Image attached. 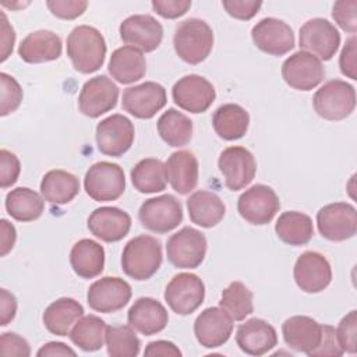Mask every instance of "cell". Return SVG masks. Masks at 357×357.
<instances>
[{
	"instance_id": "obj_56",
	"label": "cell",
	"mask_w": 357,
	"mask_h": 357,
	"mask_svg": "<svg viewBox=\"0 0 357 357\" xmlns=\"http://www.w3.org/2000/svg\"><path fill=\"white\" fill-rule=\"evenodd\" d=\"M38 357H53V356H77V353L68 347L66 343H61V342H49L46 344H43L38 353H36Z\"/></svg>"
},
{
	"instance_id": "obj_7",
	"label": "cell",
	"mask_w": 357,
	"mask_h": 357,
	"mask_svg": "<svg viewBox=\"0 0 357 357\" xmlns=\"http://www.w3.org/2000/svg\"><path fill=\"white\" fill-rule=\"evenodd\" d=\"M206 245V237L204 233L185 226L169 237L166 244L167 259L176 268H197L205 259Z\"/></svg>"
},
{
	"instance_id": "obj_2",
	"label": "cell",
	"mask_w": 357,
	"mask_h": 357,
	"mask_svg": "<svg viewBox=\"0 0 357 357\" xmlns=\"http://www.w3.org/2000/svg\"><path fill=\"white\" fill-rule=\"evenodd\" d=\"M162 259L160 241L149 234H141L124 245L121 268L134 280H148L159 271Z\"/></svg>"
},
{
	"instance_id": "obj_3",
	"label": "cell",
	"mask_w": 357,
	"mask_h": 357,
	"mask_svg": "<svg viewBox=\"0 0 357 357\" xmlns=\"http://www.w3.org/2000/svg\"><path fill=\"white\" fill-rule=\"evenodd\" d=\"M173 46L183 61L188 64H199L212 52L213 31L204 20H184L176 26Z\"/></svg>"
},
{
	"instance_id": "obj_46",
	"label": "cell",
	"mask_w": 357,
	"mask_h": 357,
	"mask_svg": "<svg viewBox=\"0 0 357 357\" xmlns=\"http://www.w3.org/2000/svg\"><path fill=\"white\" fill-rule=\"evenodd\" d=\"M21 172L20 159L15 153L1 149L0 151V185L1 188H8L18 180Z\"/></svg>"
},
{
	"instance_id": "obj_51",
	"label": "cell",
	"mask_w": 357,
	"mask_h": 357,
	"mask_svg": "<svg viewBox=\"0 0 357 357\" xmlns=\"http://www.w3.org/2000/svg\"><path fill=\"white\" fill-rule=\"evenodd\" d=\"M356 45H357V39L353 35L351 38H349L342 49L340 57H339V67L343 75H346L347 78L351 79H357L356 75Z\"/></svg>"
},
{
	"instance_id": "obj_13",
	"label": "cell",
	"mask_w": 357,
	"mask_h": 357,
	"mask_svg": "<svg viewBox=\"0 0 357 357\" xmlns=\"http://www.w3.org/2000/svg\"><path fill=\"white\" fill-rule=\"evenodd\" d=\"M174 103L190 113L206 112L216 98L213 85L202 75L190 74L180 78L172 88Z\"/></svg>"
},
{
	"instance_id": "obj_12",
	"label": "cell",
	"mask_w": 357,
	"mask_h": 357,
	"mask_svg": "<svg viewBox=\"0 0 357 357\" xmlns=\"http://www.w3.org/2000/svg\"><path fill=\"white\" fill-rule=\"evenodd\" d=\"M98 149L107 156H123L132 145L135 130L131 120L123 114H112L96 126Z\"/></svg>"
},
{
	"instance_id": "obj_19",
	"label": "cell",
	"mask_w": 357,
	"mask_h": 357,
	"mask_svg": "<svg viewBox=\"0 0 357 357\" xmlns=\"http://www.w3.org/2000/svg\"><path fill=\"white\" fill-rule=\"evenodd\" d=\"M120 38L127 46L141 52H153L163 39V26L148 14H135L127 17L119 26Z\"/></svg>"
},
{
	"instance_id": "obj_38",
	"label": "cell",
	"mask_w": 357,
	"mask_h": 357,
	"mask_svg": "<svg viewBox=\"0 0 357 357\" xmlns=\"http://www.w3.org/2000/svg\"><path fill=\"white\" fill-rule=\"evenodd\" d=\"M156 127L160 138L173 148L184 146L192 138V121L188 116L173 107L162 113Z\"/></svg>"
},
{
	"instance_id": "obj_44",
	"label": "cell",
	"mask_w": 357,
	"mask_h": 357,
	"mask_svg": "<svg viewBox=\"0 0 357 357\" xmlns=\"http://www.w3.org/2000/svg\"><path fill=\"white\" fill-rule=\"evenodd\" d=\"M332 17L335 22L349 33L357 31V0H340L332 7Z\"/></svg>"
},
{
	"instance_id": "obj_4",
	"label": "cell",
	"mask_w": 357,
	"mask_h": 357,
	"mask_svg": "<svg viewBox=\"0 0 357 357\" xmlns=\"http://www.w3.org/2000/svg\"><path fill=\"white\" fill-rule=\"evenodd\" d=\"M312 106L325 120H344L356 109V89L343 79H331L315 92Z\"/></svg>"
},
{
	"instance_id": "obj_43",
	"label": "cell",
	"mask_w": 357,
	"mask_h": 357,
	"mask_svg": "<svg viewBox=\"0 0 357 357\" xmlns=\"http://www.w3.org/2000/svg\"><path fill=\"white\" fill-rule=\"evenodd\" d=\"M337 342L344 353L354 354L357 351V311L351 310L344 315L336 329Z\"/></svg>"
},
{
	"instance_id": "obj_18",
	"label": "cell",
	"mask_w": 357,
	"mask_h": 357,
	"mask_svg": "<svg viewBox=\"0 0 357 357\" xmlns=\"http://www.w3.org/2000/svg\"><path fill=\"white\" fill-rule=\"evenodd\" d=\"M119 99L117 85L106 75L89 78L78 96L79 112L91 119H96L110 112Z\"/></svg>"
},
{
	"instance_id": "obj_1",
	"label": "cell",
	"mask_w": 357,
	"mask_h": 357,
	"mask_svg": "<svg viewBox=\"0 0 357 357\" xmlns=\"http://www.w3.org/2000/svg\"><path fill=\"white\" fill-rule=\"evenodd\" d=\"M106 50L103 35L93 26L78 25L67 36V56L82 74L98 71L105 63Z\"/></svg>"
},
{
	"instance_id": "obj_5",
	"label": "cell",
	"mask_w": 357,
	"mask_h": 357,
	"mask_svg": "<svg viewBox=\"0 0 357 357\" xmlns=\"http://www.w3.org/2000/svg\"><path fill=\"white\" fill-rule=\"evenodd\" d=\"M85 192L96 202L119 199L126 190L123 169L112 162H96L85 173Z\"/></svg>"
},
{
	"instance_id": "obj_15",
	"label": "cell",
	"mask_w": 357,
	"mask_h": 357,
	"mask_svg": "<svg viewBox=\"0 0 357 357\" xmlns=\"http://www.w3.org/2000/svg\"><path fill=\"white\" fill-rule=\"evenodd\" d=\"M282 77L293 89L311 91L322 82L325 68L318 57L300 50L283 61Z\"/></svg>"
},
{
	"instance_id": "obj_42",
	"label": "cell",
	"mask_w": 357,
	"mask_h": 357,
	"mask_svg": "<svg viewBox=\"0 0 357 357\" xmlns=\"http://www.w3.org/2000/svg\"><path fill=\"white\" fill-rule=\"evenodd\" d=\"M0 116L4 117L20 107L24 93L18 81L6 73L0 74Z\"/></svg>"
},
{
	"instance_id": "obj_55",
	"label": "cell",
	"mask_w": 357,
	"mask_h": 357,
	"mask_svg": "<svg viewBox=\"0 0 357 357\" xmlns=\"http://www.w3.org/2000/svg\"><path fill=\"white\" fill-rule=\"evenodd\" d=\"M0 255L6 257L14 247L15 238H17V231L15 227L6 219L0 220Z\"/></svg>"
},
{
	"instance_id": "obj_11",
	"label": "cell",
	"mask_w": 357,
	"mask_h": 357,
	"mask_svg": "<svg viewBox=\"0 0 357 357\" xmlns=\"http://www.w3.org/2000/svg\"><path fill=\"white\" fill-rule=\"evenodd\" d=\"M321 236L329 241H344L357 231V211L351 204L333 202L322 206L317 213Z\"/></svg>"
},
{
	"instance_id": "obj_34",
	"label": "cell",
	"mask_w": 357,
	"mask_h": 357,
	"mask_svg": "<svg viewBox=\"0 0 357 357\" xmlns=\"http://www.w3.org/2000/svg\"><path fill=\"white\" fill-rule=\"evenodd\" d=\"M79 192V180L70 172L49 170L40 181V194L45 201L56 205L71 202Z\"/></svg>"
},
{
	"instance_id": "obj_35",
	"label": "cell",
	"mask_w": 357,
	"mask_h": 357,
	"mask_svg": "<svg viewBox=\"0 0 357 357\" xmlns=\"http://www.w3.org/2000/svg\"><path fill=\"white\" fill-rule=\"evenodd\" d=\"M6 209L18 222H33L45 211V198L28 187H17L6 195Z\"/></svg>"
},
{
	"instance_id": "obj_25",
	"label": "cell",
	"mask_w": 357,
	"mask_h": 357,
	"mask_svg": "<svg viewBox=\"0 0 357 357\" xmlns=\"http://www.w3.org/2000/svg\"><path fill=\"white\" fill-rule=\"evenodd\" d=\"M127 321L134 331L151 336L166 328L169 314L160 301L152 297H139L130 307Z\"/></svg>"
},
{
	"instance_id": "obj_28",
	"label": "cell",
	"mask_w": 357,
	"mask_h": 357,
	"mask_svg": "<svg viewBox=\"0 0 357 357\" xmlns=\"http://www.w3.org/2000/svg\"><path fill=\"white\" fill-rule=\"evenodd\" d=\"M165 165L169 183L176 192L185 195L197 187L199 166L192 152L185 149L173 152Z\"/></svg>"
},
{
	"instance_id": "obj_21",
	"label": "cell",
	"mask_w": 357,
	"mask_h": 357,
	"mask_svg": "<svg viewBox=\"0 0 357 357\" xmlns=\"http://www.w3.org/2000/svg\"><path fill=\"white\" fill-rule=\"evenodd\" d=\"M294 282L305 293H319L325 290L332 280V268L329 261L317 251L303 252L293 268Z\"/></svg>"
},
{
	"instance_id": "obj_39",
	"label": "cell",
	"mask_w": 357,
	"mask_h": 357,
	"mask_svg": "<svg viewBox=\"0 0 357 357\" xmlns=\"http://www.w3.org/2000/svg\"><path fill=\"white\" fill-rule=\"evenodd\" d=\"M107 325L98 315H82L70 332L71 342L84 351H96L105 343Z\"/></svg>"
},
{
	"instance_id": "obj_20",
	"label": "cell",
	"mask_w": 357,
	"mask_h": 357,
	"mask_svg": "<svg viewBox=\"0 0 357 357\" xmlns=\"http://www.w3.org/2000/svg\"><path fill=\"white\" fill-rule=\"evenodd\" d=\"M254 45L271 56H283L294 47V33L284 21L268 17L258 21L251 29Z\"/></svg>"
},
{
	"instance_id": "obj_36",
	"label": "cell",
	"mask_w": 357,
	"mask_h": 357,
	"mask_svg": "<svg viewBox=\"0 0 357 357\" xmlns=\"http://www.w3.org/2000/svg\"><path fill=\"white\" fill-rule=\"evenodd\" d=\"M276 236L289 245H304L314 236L312 219L298 211L283 212L275 225Z\"/></svg>"
},
{
	"instance_id": "obj_47",
	"label": "cell",
	"mask_w": 357,
	"mask_h": 357,
	"mask_svg": "<svg viewBox=\"0 0 357 357\" xmlns=\"http://www.w3.org/2000/svg\"><path fill=\"white\" fill-rule=\"evenodd\" d=\"M343 353L344 351L342 350L336 337V329L331 325H322L321 342L308 356L310 357H340Z\"/></svg>"
},
{
	"instance_id": "obj_9",
	"label": "cell",
	"mask_w": 357,
	"mask_h": 357,
	"mask_svg": "<svg viewBox=\"0 0 357 357\" xmlns=\"http://www.w3.org/2000/svg\"><path fill=\"white\" fill-rule=\"evenodd\" d=\"M298 45L319 60H331L340 45V33L336 26L325 18L308 20L298 32Z\"/></svg>"
},
{
	"instance_id": "obj_37",
	"label": "cell",
	"mask_w": 357,
	"mask_h": 357,
	"mask_svg": "<svg viewBox=\"0 0 357 357\" xmlns=\"http://www.w3.org/2000/svg\"><path fill=\"white\" fill-rule=\"evenodd\" d=\"M131 181L135 190L142 194L160 192L169 181L166 165L156 158L142 159L132 167Z\"/></svg>"
},
{
	"instance_id": "obj_41",
	"label": "cell",
	"mask_w": 357,
	"mask_h": 357,
	"mask_svg": "<svg viewBox=\"0 0 357 357\" xmlns=\"http://www.w3.org/2000/svg\"><path fill=\"white\" fill-rule=\"evenodd\" d=\"M107 354L112 357H135L141 342L130 325L107 326L105 335Z\"/></svg>"
},
{
	"instance_id": "obj_40",
	"label": "cell",
	"mask_w": 357,
	"mask_h": 357,
	"mask_svg": "<svg viewBox=\"0 0 357 357\" xmlns=\"http://www.w3.org/2000/svg\"><path fill=\"white\" fill-rule=\"evenodd\" d=\"M252 291L238 280L231 282L220 296V307L233 318V321H243L254 311Z\"/></svg>"
},
{
	"instance_id": "obj_49",
	"label": "cell",
	"mask_w": 357,
	"mask_h": 357,
	"mask_svg": "<svg viewBox=\"0 0 357 357\" xmlns=\"http://www.w3.org/2000/svg\"><path fill=\"white\" fill-rule=\"evenodd\" d=\"M0 353L1 356L28 357L31 356L29 343L14 332H4L0 337Z\"/></svg>"
},
{
	"instance_id": "obj_14",
	"label": "cell",
	"mask_w": 357,
	"mask_h": 357,
	"mask_svg": "<svg viewBox=\"0 0 357 357\" xmlns=\"http://www.w3.org/2000/svg\"><path fill=\"white\" fill-rule=\"evenodd\" d=\"M218 166L223 174L225 185L231 191H238L248 185L257 173L255 158L244 146L223 149L219 155Z\"/></svg>"
},
{
	"instance_id": "obj_27",
	"label": "cell",
	"mask_w": 357,
	"mask_h": 357,
	"mask_svg": "<svg viewBox=\"0 0 357 357\" xmlns=\"http://www.w3.org/2000/svg\"><path fill=\"white\" fill-rule=\"evenodd\" d=\"M61 50L63 46L60 36L47 29L31 32L21 40L18 46L20 57L25 63L31 64L57 60L61 56Z\"/></svg>"
},
{
	"instance_id": "obj_8",
	"label": "cell",
	"mask_w": 357,
	"mask_h": 357,
	"mask_svg": "<svg viewBox=\"0 0 357 357\" xmlns=\"http://www.w3.org/2000/svg\"><path fill=\"white\" fill-rule=\"evenodd\" d=\"M163 296L173 312L190 315L204 303L205 284L198 275L181 272L167 283Z\"/></svg>"
},
{
	"instance_id": "obj_54",
	"label": "cell",
	"mask_w": 357,
	"mask_h": 357,
	"mask_svg": "<svg viewBox=\"0 0 357 357\" xmlns=\"http://www.w3.org/2000/svg\"><path fill=\"white\" fill-rule=\"evenodd\" d=\"M0 31H1V61H4L13 52L15 42L14 28L8 24L4 13H0Z\"/></svg>"
},
{
	"instance_id": "obj_29",
	"label": "cell",
	"mask_w": 357,
	"mask_h": 357,
	"mask_svg": "<svg viewBox=\"0 0 357 357\" xmlns=\"http://www.w3.org/2000/svg\"><path fill=\"white\" fill-rule=\"evenodd\" d=\"M107 70L120 84L137 82L146 73L145 56L132 46H121L112 53Z\"/></svg>"
},
{
	"instance_id": "obj_10",
	"label": "cell",
	"mask_w": 357,
	"mask_h": 357,
	"mask_svg": "<svg viewBox=\"0 0 357 357\" xmlns=\"http://www.w3.org/2000/svg\"><path fill=\"white\" fill-rule=\"evenodd\" d=\"M280 209V201L275 190L265 184H255L245 190L238 201L240 216L251 225H268Z\"/></svg>"
},
{
	"instance_id": "obj_17",
	"label": "cell",
	"mask_w": 357,
	"mask_h": 357,
	"mask_svg": "<svg viewBox=\"0 0 357 357\" xmlns=\"http://www.w3.org/2000/svg\"><path fill=\"white\" fill-rule=\"evenodd\" d=\"M131 286L124 279L105 276L89 286L86 301L93 311L110 314L126 307L131 298Z\"/></svg>"
},
{
	"instance_id": "obj_50",
	"label": "cell",
	"mask_w": 357,
	"mask_h": 357,
	"mask_svg": "<svg viewBox=\"0 0 357 357\" xmlns=\"http://www.w3.org/2000/svg\"><path fill=\"white\" fill-rule=\"evenodd\" d=\"M151 4L156 14L169 20L184 15L191 7L190 0H153Z\"/></svg>"
},
{
	"instance_id": "obj_53",
	"label": "cell",
	"mask_w": 357,
	"mask_h": 357,
	"mask_svg": "<svg viewBox=\"0 0 357 357\" xmlns=\"http://www.w3.org/2000/svg\"><path fill=\"white\" fill-rule=\"evenodd\" d=\"M17 312V298L13 293H10L7 289L0 290V325L6 326L8 325Z\"/></svg>"
},
{
	"instance_id": "obj_45",
	"label": "cell",
	"mask_w": 357,
	"mask_h": 357,
	"mask_svg": "<svg viewBox=\"0 0 357 357\" xmlns=\"http://www.w3.org/2000/svg\"><path fill=\"white\" fill-rule=\"evenodd\" d=\"M50 13L60 20H75L81 17L86 7L88 1L85 0H49L46 1Z\"/></svg>"
},
{
	"instance_id": "obj_26",
	"label": "cell",
	"mask_w": 357,
	"mask_h": 357,
	"mask_svg": "<svg viewBox=\"0 0 357 357\" xmlns=\"http://www.w3.org/2000/svg\"><path fill=\"white\" fill-rule=\"evenodd\" d=\"M284 343L296 351L310 354L321 342L322 325L307 315H294L282 325Z\"/></svg>"
},
{
	"instance_id": "obj_32",
	"label": "cell",
	"mask_w": 357,
	"mask_h": 357,
	"mask_svg": "<svg viewBox=\"0 0 357 357\" xmlns=\"http://www.w3.org/2000/svg\"><path fill=\"white\" fill-rule=\"evenodd\" d=\"M70 265L79 278H96L105 268V250L91 238H81L70 251Z\"/></svg>"
},
{
	"instance_id": "obj_6",
	"label": "cell",
	"mask_w": 357,
	"mask_h": 357,
	"mask_svg": "<svg viewBox=\"0 0 357 357\" xmlns=\"http://www.w3.org/2000/svg\"><path fill=\"white\" fill-rule=\"evenodd\" d=\"M138 219L149 231L165 234L181 223L183 206L176 197L163 194L144 201L138 211Z\"/></svg>"
},
{
	"instance_id": "obj_16",
	"label": "cell",
	"mask_w": 357,
	"mask_h": 357,
	"mask_svg": "<svg viewBox=\"0 0 357 357\" xmlns=\"http://www.w3.org/2000/svg\"><path fill=\"white\" fill-rule=\"evenodd\" d=\"M167 102L166 89L153 81H145L139 85L124 89L121 106L131 116L142 120L152 119Z\"/></svg>"
},
{
	"instance_id": "obj_30",
	"label": "cell",
	"mask_w": 357,
	"mask_h": 357,
	"mask_svg": "<svg viewBox=\"0 0 357 357\" xmlns=\"http://www.w3.org/2000/svg\"><path fill=\"white\" fill-rule=\"evenodd\" d=\"M188 216L192 223L201 227H213L222 222L226 206L220 197L208 190H198L187 199Z\"/></svg>"
},
{
	"instance_id": "obj_23",
	"label": "cell",
	"mask_w": 357,
	"mask_h": 357,
	"mask_svg": "<svg viewBox=\"0 0 357 357\" xmlns=\"http://www.w3.org/2000/svg\"><path fill=\"white\" fill-rule=\"evenodd\" d=\"M88 229L105 243L120 241L131 229V216L117 206H100L89 215Z\"/></svg>"
},
{
	"instance_id": "obj_33",
	"label": "cell",
	"mask_w": 357,
	"mask_h": 357,
	"mask_svg": "<svg viewBox=\"0 0 357 357\" xmlns=\"http://www.w3.org/2000/svg\"><path fill=\"white\" fill-rule=\"evenodd\" d=\"M212 126L222 139L234 141L245 135L250 126V114L240 105L225 103L215 110Z\"/></svg>"
},
{
	"instance_id": "obj_22",
	"label": "cell",
	"mask_w": 357,
	"mask_h": 357,
	"mask_svg": "<svg viewBox=\"0 0 357 357\" xmlns=\"http://www.w3.org/2000/svg\"><path fill=\"white\" fill-rule=\"evenodd\" d=\"M233 332V318L222 307L205 308L194 322V335L206 349L223 346Z\"/></svg>"
},
{
	"instance_id": "obj_48",
	"label": "cell",
	"mask_w": 357,
	"mask_h": 357,
	"mask_svg": "<svg viewBox=\"0 0 357 357\" xmlns=\"http://www.w3.org/2000/svg\"><path fill=\"white\" fill-rule=\"evenodd\" d=\"M222 6L230 17L248 21L259 11L262 3L257 0H223Z\"/></svg>"
},
{
	"instance_id": "obj_52",
	"label": "cell",
	"mask_w": 357,
	"mask_h": 357,
	"mask_svg": "<svg viewBox=\"0 0 357 357\" xmlns=\"http://www.w3.org/2000/svg\"><path fill=\"white\" fill-rule=\"evenodd\" d=\"M144 356L146 357H180V349L169 340H155L148 343Z\"/></svg>"
},
{
	"instance_id": "obj_24",
	"label": "cell",
	"mask_w": 357,
	"mask_h": 357,
	"mask_svg": "<svg viewBox=\"0 0 357 357\" xmlns=\"http://www.w3.org/2000/svg\"><path fill=\"white\" fill-rule=\"evenodd\" d=\"M236 343L245 354L264 356L278 344V333L269 322L251 318L237 328Z\"/></svg>"
},
{
	"instance_id": "obj_31",
	"label": "cell",
	"mask_w": 357,
	"mask_h": 357,
	"mask_svg": "<svg viewBox=\"0 0 357 357\" xmlns=\"http://www.w3.org/2000/svg\"><path fill=\"white\" fill-rule=\"evenodd\" d=\"M84 315V307L71 297H61L47 305L43 312L45 328L56 336L70 335L75 322Z\"/></svg>"
}]
</instances>
